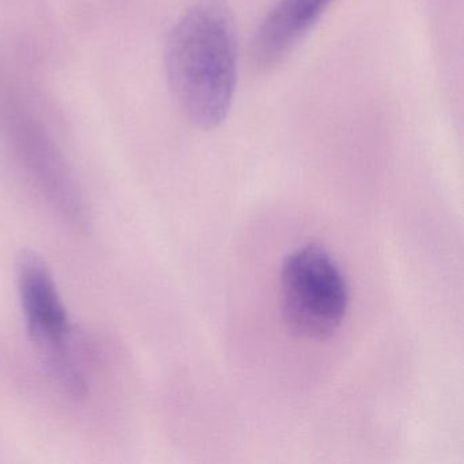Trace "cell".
<instances>
[{"label":"cell","mask_w":464,"mask_h":464,"mask_svg":"<svg viewBox=\"0 0 464 464\" xmlns=\"http://www.w3.org/2000/svg\"><path fill=\"white\" fill-rule=\"evenodd\" d=\"M165 72L181 112L203 130L227 119L237 81L235 18L225 0H199L173 25Z\"/></svg>","instance_id":"1"},{"label":"cell","mask_w":464,"mask_h":464,"mask_svg":"<svg viewBox=\"0 0 464 464\" xmlns=\"http://www.w3.org/2000/svg\"><path fill=\"white\" fill-rule=\"evenodd\" d=\"M334 0H279L260 24L252 61L259 69L278 64L311 32Z\"/></svg>","instance_id":"4"},{"label":"cell","mask_w":464,"mask_h":464,"mask_svg":"<svg viewBox=\"0 0 464 464\" xmlns=\"http://www.w3.org/2000/svg\"><path fill=\"white\" fill-rule=\"evenodd\" d=\"M17 271L21 303L32 341L51 371L72 390H80L81 377L75 372L69 349V316L51 271L34 251L20 255Z\"/></svg>","instance_id":"3"},{"label":"cell","mask_w":464,"mask_h":464,"mask_svg":"<svg viewBox=\"0 0 464 464\" xmlns=\"http://www.w3.org/2000/svg\"><path fill=\"white\" fill-rule=\"evenodd\" d=\"M281 290L282 314L295 335L323 341L341 327L349 289L324 249L308 246L290 254L282 266Z\"/></svg>","instance_id":"2"}]
</instances>
